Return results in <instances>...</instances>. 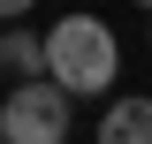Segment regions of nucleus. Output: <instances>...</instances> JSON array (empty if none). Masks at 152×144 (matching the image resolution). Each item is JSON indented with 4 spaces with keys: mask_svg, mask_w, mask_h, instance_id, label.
<instances>
[{
    "mask_svg": "<svg viewBox=\"0 0 152 144\" xmlns=\"http://www.w3.org/2000/svg\"><path fill=\"white\" fill-rule=\"evenodd\" d=\"M46 76H53L69 99H107L114 76H122V38H114L107 15H61L46 31Z\"/></svg>",
    "mask_w": 152,
    "mask_h": 144,
    "instance_id": "f257e3e1",
    "label": "nucleus"
},
{
    "mask_svg": "<svg viewBox=\"0 0 152 144\" xmlns=\"http://www.w3.org/2000/svg\"><path fill=\"white\" fill-rule=\"evenodd\" d=\"M69 121H76V99L46 68H38V76H15V91L0 99V137H8V144H61Z\"/></svg>",
    "mask_w": 152,
    "mask_h": 144,
    "instance_id": "f03ea898",
    "label": "nucleus"
},
{
    "mask_svg": "<svg viewBox=\"0 0 152 144\" xmlns=\"http://www.w3.org/2000/svg\"><path fill=\"white\" fill-rule=\"evenodd\" d=\"M99 144H152V91H122L99 114Z\"/></svg>",
    "mask_w": 152,
    "mask_h": 144,
    "instance_id": "7ed1b4c3",
    "label": "nucleus"
},
{
    "mask_svg": "<svg viewBox=\"0 0 152 144\" xmlns=\"http://www.w3.org/2000/svg\"><path fill=\"white\" fill-rule=\"evenodd\" d=\"M0 68L8 76H38L46 68V31H0Z\"/></svg>",
    "mask_w": 152,
    "mask_h": 144,
    "instance_id": "20e7f679",
    "label": "nucleus"
},
{
    "mask_svg": "<svg viewBox=\"0 0 152 144\" xmlns=\"http://www.w3.org/2000/svg\"><path fill=\"white\" fill-rule=\"evenodd\" d=\"M31 8H38V0H0V23H23Z\"/></svg>",
    "mask_w": 152,
    "mask_h": 144,
    "instance_id": "39448f33",
    "label": "nucleus"
},
{
    "mask_svg": "<svg viewBox=\"0 0 152 144\" xmlns=\"http://www.w3.org/2000/svg\"><path fill=\"white\" fill-rule=\"evenodd\" d=\"M145 46H152V23H145Z\"/></svg>",
    "mask_w": 152,
    "mask_h": 144,
    "instance_id": "423d86ee",
    "label": "nucleus"
},
{
    "mask_svg": "<svg viewBox=\"0 0 152 144\" xmlns=\"http://www.w3.org/2000/svg\"><path fill=\"white\" fill-rule=\"evenodd\" d=\"M137 8H152V0H137Z\"/></svg>",
    "mask_w": 152,
    "mask_h": 144,
    "instance_id": "0eeeda50",
    "label": "nucleus"
}]
</instances>
